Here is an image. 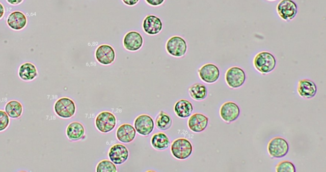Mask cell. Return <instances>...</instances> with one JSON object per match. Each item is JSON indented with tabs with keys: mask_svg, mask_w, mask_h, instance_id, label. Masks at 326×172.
I'll return each mask as SVG.
<instances>
[{
	"mask_svg": "<svg viewBox=\"0 0 326 172\" xmlns=\"http://www.w3.org/2000/svg\"><path fill=\"white\" fill-rule=\"evenodd\" d=\"M267 1H268V2H275V1H276V0H267Z\"/></svg>",
	"mask_w": 326,
	"mask_h": 172,
	"instance_id": "836d02e7",
	"label": "cell"
},
{
	"mask_svg": "<svg viewBox=\"0 0 326 172\" xmlns=\"http://www.w3.org/2000/svg\"><path fill=\"white\" fill-rule=\"evenodd\" d=\"M38 72L37 67L31 63H25L20 65L19 69V76L22 80L31 81L34 80L37 77Z\"/></svg>",
	"mask_w": 326,
	"mask_h": 172,
	"instance_id": "7402d4cb",
	"label": "cell"
},
{
	"mask_svg": "<svg viewBox=\"0 0 326 172\" xmlns=\"http://www.w3.org/2000/svg\"><path fill=\"white\" fill-rule=\"evenodd\" d=\"M7 24L10 28L16 31L22 30L26 26L28 23L27 17L20 11L12 12L8 17Z\"/></svg>",
	"mask_w": 326,
	"mask_h": 172,
	"instance_id": "d6986e66",
	"label": "cell"
},
{
	"mask_svg": "<svg viewBox=\"0 0 326 172\" xmlns=\"http://www.w3.org/2000/svg\"><path fill=\"white\" fill-rule=\"evenodd\" d=\"M225 80L227 85L232 89H237L241 87L246 80V72L238 67L229 68L226 71Z\"/></svg>",
	"mask_w": 326,
	"mask_h": 172,
	"instance_id": "ba28073f",
	"label": "cell"
},
{
	"mask_svg": "<svg viewBox=\"0 0 326 172\" xmlns=\"http://www.w3.org/2000/svg\"><path fill=\"white\" fill-rule=\"evenodd\" d=\"M117 167L113 162L104 159L98 164L96 166L97 172H116Z\"/></svg>",
	"mask_w": 326,
	"mask_h": 172,
	"instance_id": "4316f807",
	"label": "cell"
},
{
	"mask_svg": "<svg viewBox=\"0 0 326 172\" xmlns=\"http://www.w3.org/2000/svg\"><path fill=\"white\" fill-rule=\"evenodd\" d=\"M207 116L200 113H196L190 116L187 121L188 129L194 133H201L206 130L208 125Z\"/></svg>",
	"mask_w": 326,
	"mask_h": 172,
	"instance_id": "9a60e30c",
	"label": "cell"
},
{
	"mask_svg": "<svg viewBox=\"0 0 326 172\" xmlns=\"http://www.w3.org/2000/svg\"><path fill=\"white\" fill-rule=\"evenodd\" d=\"M122 2L124 4H126L127 6H134L139 3L140 0H122Z\"/></svg>",
	"mask_w": 326,
	"mask_h": 172,
	"instance_id": "4dcf8cb0",
	"label": "cell"
},
{
	"mask_svg": "<svg viewBox=\"0 0 326 172\" xmlns=\"http://www.w3.org/2000/svg\"><path fill=\"white\" fill-rule=\"evenodd\" d=\"M22 105L18 101H10L5 105V112L10 118H19L22 116Z\"/></svg>",
	"mask_w": 326,
	"mask_h": 172,
	"instance_id": "484cf974",
	"label": "cell"
},
{
	"mask_svg": "<svg viewBox=\"0 0 326 172\" xmlns=\"http://www.w3.org/2000/svg\"><path fill=\"white\" fill-rule=\"evenodd\" d=\"M23 1H24V0H7L8 4L14 6H18V5L22 4Z\"/></svg>",
	"mask_w": 326,
	"mask_h": 172,
	"instance_id": "1f68e13d",
	"label": "cell"
},
{
	"mask_svg": "<svg viewBox=\"0 0 326 172\" xmlns=\"http://www.w3.org/2000/svg\"><path fill=\"white\" fill-rule=\"evenodd\" d=\"M173 121L171 116L164 111H160L155 119V126L158 130L166 131L172 127Z\"/></svg>",
	"mask_w": 326,
	"mask_h": 172,
	"instance_id": "d4e9b609",
	"label": "cell"
},
{
	"mask_svg": "<svg viewBox=\"0 0 326 172\" xmlns=\"http://www.w3.org/2000/svg\"><path fill=\"white\" fill-rule=\"evenodd\" d=\"M190 97L196 101L205 100L208 95V91L205 85L200 83H196L188 88Z\"/></svg>",
	"mask_w": 326,
	"mask_h": 172,
	"instance_id": "cb8c5ba5",
	"label": "cell"
},
{
	"mask_svg": "<svg viewBox=\"0 0 326 172\" xmlns=\"http://www.w3.org/2000/svg\"><path fill=\"white\" fill-rule=\"evenodd\" d=\"M168 54L175 58L184 56L187 51V44L182 37L173 36L168 40L166 44Z\"/></svg>",
	"mask_w": 326,
	"mask_h": 172,
	"instance_id": "5b68a950",
	"label": "cell"
},
{
	"mask_svg": "<svg viewBox=\"0 0 326 172\" xmlns=\"http://www.w3.org/2000/svg\"><path fill=\"white\" fill-rule=\"evenodd\" d=\"M275 170L277 172H295L294 164L289 161H282L277 164L275 167Z\"/></svg>",
	"mask_w": 326,
	"mask_h": 172,
	"instance_id": "83f0119b",
	"label": "cell"
},
{
	"mask_svg": "<svg viewBox=\"0 0 326 172\" xmlns=\"http://www.w3.org/2000/svg\"><path fill=\"white\" fill-rule=\"evenodd\" d=\"M278 16L283 21H291L297 14V6L293 0H281L277 6Z\"/></svg>",
	"mask_w": 326,
	"mask_h": 172,
	"instance_id": "3957f363",
	"label": "cell"
},
{
	"mask_svg": "<svg viewBox=\"0 0 326 172\" xmlns=\"http://www.w3.org/2000/svg\"><path fill=\"white\" fill-rule=\"evenodd\" d=\"M165 1V0H145V2H146L149 6L153 7L161 6V5L164 3Z\"/></svg>",
	"mask_w": 326,
	"mask_h": 172,
	"instance_id": "f546056e",
	"label": "cell"
},
{
	"mask_svg": "<svg viewBox=\"0 0 326 172\" xmlns=\"http://www.w3.org/2000/svg\"><path fill=\"white\" fill-rule=\"evenodd\" d=\"M137 131L134 127L129 124L125 123L117 128L116 136L117 140L122 143L129 144L134 140Z\"/></svg>",
	"mask_w": 326,
	"mask_h": 172,
	"instance_id": "ac0fdd59",
	"label": "cell"
},
{
	"mask_svg": "<svg viewBox=\"0 0 326 172\" xmlns=\"http://www.w3.org/2000/svg\"><path fill=\"white\" fill-rule=\"evenodd\" d=\"M253 64L257 72L262 75H266L274 70L276 67L277 60L271 53L263 51L256 54Z\"/></svg>",
	"mask_w": 326,
	"mask_h": 172,
	"instance_id": "6da1fadb",
	"label": "cell"
},
{
	"mask_svg": "<svg viewBox=\"0 0 326 172\" xmlns=\"http://www.w3.org/2000/svg\"><path fill=\"white\" fill-rule=\"evenodd\" d=\"M267 149L272 158H282L289 153V146L284 138L278 136L269 141Z\"/></svg>",
	"mask_w": 326,
	"mask_h": 172,
	"instance_id": "277c9868",
	"label": "cell"
},
{
	"mask_svg": "<svg viewBox=\"0 0 326 172\" xmlns=\"http://www.w3.org/2000/svg\"><path fill=\"white\" fill-rule=\"evenodd\" d=\"M193 151L192 144L184 138L176 139L171 145V153L173 156L178 160H185L189 158Z\"/></svg>",
	"mask_w": 326,
	"mask_h": 172,
	"instance_id": "7a4b0ae2",
	"label": "cell"
},
{
	"mask_svg": "<svg viewBox=\"0 0 326 172\" xmlns=\"http://www.w3.org/2000/svg\"><path fill=\"white\" fill-rule=\"evenodd\" d=\"M151 145L157 151H163L169 148L170 140L164 133H157L152 136Z\"/></svg>",
	"mask_w": 326,
	"mask_h": 172,
	"instance_id": "603a6c76",
	"label": "cell"
},
{
	"mask_svg": "<svg viewBox=\"0 0 326 172\" xmlns=\"http://www.w3.org/2000/svg\"><path fill=\"white\" fill-rule=\"evenodd\" d=\"M162 22L159 17L154 15H149L143 21L142 27L144 31L149 35L159 34L162 30Z\"/></svg>",
	"mask_w": 326,
	"mask_h": 172,
	"instance_id": "e0dca14e",
	"label": "cell"
},
{
	"mask_svg": "<svg viewBox=\"0 0 326 172\" xmlns=\"http://www.w3.org/2000/svg\"><path fill=\"white\" fill-rule=\"evenodd\" d=\"M192 103L187 100H180L174 105V112L177 117L185 119L190 117L193 112Z\"/></svg>",
	"mask_w": 326,
	"mask_h": 172,
	"instance_id": "44dd1931",
	"label": "cell"
},
{
	"mask_svg": "<svg viewBox=\"0 0 326 172\" xmlns=\"http://www.w3.org/2000/svg\"><path fill=\"white\" fill-rule=\"evenodd\" d=\"M95 56L96 60L100 64L109 65L116 60V51L111 45L103 44L97 48Z\"/></svg>",
	"mask_w": 326,
	"mask_h": 172,
	"instance_id": "7c38bea8",
	"label": "cell"
},
{
	"mask_svg": "<svg viewBox=\"0 0 326 172\" xmlns=\"http://www.w3.org/2000/svg\"><path fill=\"white\" fill-rule=\"evenodd\" d=\"M96 128L102 133H108L117 125L116 116L108 111H103L97 116L95 121Z\"/></svg>",
	"mask_w": 326,
	"mask_h": 172,
	"instance_id": "8992f818",
	"label": "cell"
},
{
	"mask_svg": "<svg viewBox=\"0 0 326 172\" xmlns=\"http://www.w3.org/2000/svg\"><path fill=\"white\" fill-rule=\"evenodd\" d=\"M298 95L305 99H312L317 95V87L314 82L309 79H302L298 82Z\"/></svg>",
	"mask_w": 326,
	"mask_h": 172,
	"instance_id": "2e32d148",
	"label": "cell"
},
{
	"mask_svg": "<svg viewBox=\"0 0 326 172\" xmlns=\"http://www.w3.org/2000/svg\"><path fill=\"white\" fill-rule=\"evenodd\" d=\"M85 128L79 122H72L66 128V133L69 140L78 141L85 137Z\"/></svg>",
	"mask_w": 326,
	"mask_h": 172,
	"instance_id": "ffe728a7",
	"label": "cell"
},
{
	"mask_svg": "<svg viewBox=\"0 0 326 172\" xmlns=\"http://www.w3.org/2000/svg\"><path fill=\"white\" fill-rule=\"evenodd\" d=\"M129 153L128 149L122 144H116L110 149L108 157L115 164H122L127 160Z\"/></svg>",
	"mask_w": 326,
	"mask_h": 172,
	"instance_id": "5bb4252c",
	"label": "cell"
},
{
	"mask_svg": "<svg viewBox=\"0 0 326 172\" xmlns=\"http://www.w3.org/2000/svg\"><path fill=\"white\" fill-rule=\"evenodd\" d=\"M10 120L9 116L4 111L0 110V131H3L8 128Z\"/></svg>",
	"mask_w": 326,
	"mask_h": 172,
	"instance_id": "f1b7e54d",
	"label": "cell"
},
{
	"mask_svg": "<svg viewBox=\"0 0 326 172\" xmlns=\"http://www.w3.org/2000/svg\"><path fill=\"white\" fill-rule=\"evenodd\" d=\"M220 116L224 122L231 123L235 121L240 115V109L236 103L227 102L223 103L219 111Z\"/></svg>",
	"mask_w": 326,
	"mask_h": 172,
	"instance_id": "8fae6325",
	"label": "cell"
},
{
	"mask_svg": "<svg viewBox=\"0 0 326 172\" xmlns=\"http://www.w3.org/2000/svg\"><path fill=\"white\" fill-rule=\"evenodd\" d=\"M134 126L139 135L148 136L154 130L155 124L151 116L142 114L138 116L134 120Z\"/></svg>",
	"mask_w": 326,
	"mask_h": 172,
	"instance_id": "30bf717a",
	"label": "cell"
},
{
	"mask_svg": "<svg viewBox=\"0 0 326 172\" xmlns=\"http://www.w3.org/2000/svg\"><path fill=\"white\" fill-rule=\"evenodd\" d=\"M144 44V39L142 35L137 32L127 33L123 39L125 49L130 52H136L140 50Z\"/></svg>",
	"mask_w": 326,
	"mask_h": 172,
	"instance_id": "4fadbf2b",
	"label": "cell"
},
{
	"mask_svg": "<svg viewBox=\"0 0 326 172\" xmlns=\"http://www.w3.org/2000/svg\"><path fill=\"white\" fill-rule=\"evenodd\" d=\"M76 105L73 100L64 97L56 101L55 111L59 117L63 119L72 118L76 112Z\"/></svg>",
	"mask_w": 326,
	"mask_h": 172,
	"instance_id": "52a82bcc",
	"label": "cell"
},
{
	"mask_svg": "<svg viewBox=\"0 0 326 172\" xmlns=\"http://www.w3.org/2000/svg\"><path fill=\"white\" fill-rule=\"evenodd\" d=\"M5 11L4 6H3V4L2 3H0V19H1L3 17H4Z\"/></svg>",
	"mask_w": 326,
	"mask_h": 172,
	"instance_id": "d6a6232c",
	"label": "cell"
},
{
	"mask_svg": "<svg viewBox=\"0 0 326 172\" xmlns=\"http://www.w3.org/2000/svg\"><path fill=\"white\" fill-rule=\"evenodd\" d=\"M201 80L206 83H213L220 77V70L218 66L212 63H206L198 70Z\"/></svg>",
	"mask_w": 326,
	"mask_h": 172,
	"instance_id": "9c48e42d",
	"label": "cell"
}]
</instances>
